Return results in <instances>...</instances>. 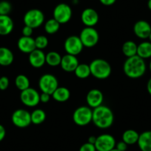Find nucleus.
<instances>
[{
	"mask_svg": "<svg viewBox=\"0 0 151 151\" xmlns=\"http://www.w3.org/2000/svg\"><path fill=\"white\" fill-rule=\"evenodd\" d=\"M146 63L145 59L139 56L127 58L123 65V70L124 74L130 79H139L143 76L146 72Z\"/></svg>",
	"mask_w": 151,
	"mask_h": 151,
	"instance_id": "f257e3e1",
	"label": "nucleus"
},
{
	"mask_svg": "<svg viewBox=\"0 0 151 151\" xmlns=\"http://www.w3.org/2000/svg\"><path fill=\"white\" fill-rule=\"evenodd\" d=\"M92 122L99 128H109L114 122L113 111L109 107L101 104L93 110Z\"/></svg>",
	"mask_w": 151,
	"mask_h": 151,
	"instance_id": "f03ea898",
	"label": "nucleus"
},
{
	"mask_svg": "<svg viewBox=\"0 0 151 151\" xmlns=\"http://www.w3.org/2000/svg\"><path fill=\"white\" fill-rule=\"evenodd\" d=\"M91 75L98 79H106L112 73V68L109 62L103 59H96L89 65Z\"/></svg>",
	"mask_w": 151,
	"mask_h": 151,
	"instance_id": "7ed1b4c3",
	"label": "nucleus"
},
{
	"mask_svg": "<svg viewBox=\"0 0 151 151\" xmlns=\"http://www.w3.org/2000/svg\"><path fill=\"white\" fill-rule=\"evenodd\" d=\"M93 110L88 106L77 107L73 113V120L76 125L84 127L92 122Z\"/></svg>",
	"mask_w": 151,
	"mask_h": 151,
	"instance_id": "20e7f679",
	"label": "nucleus"
},
{
	"mask_svg": "<svg viewBox=\"0 0 151 151\" xmlns=\"http://www.w3.org/2000/svg\"><path fill=\"white\" fill-rule=\"evenodd\" d=\"M79 36L84 47L88 48L93 47L99 41V34L94 27H85L80 32Z\"/></svg>",
	"mask_w": 151,
	"mask_h": 151,
	"instance_id": "39448f33",
	"label": "nucleus"
},
{
	"mask_svg": "<svg viewBox=\"0 0 151 151\" xmlns=\"http://www.w3.org/2000/svg\"><path fill=\"white\" fill-rule=\"evenodd\" d=\"M24 25L33 29L40 27L45 22V15L40 9H30L25 13L23 18Z\"/></svg>",
	"mask_w": 151,
	"mask_h": 151,
	"instance_id": "423d86ee",
	"label": "nucleus"
},
{
	"mask_svg": "<svg viewBox=\"0 0 151 151\" xmlns=\"http://www.w3.org/2000/svg\"><path fill=\"white\" fill-rule=\"evenodd\" d=\"M58 87H59V81L53 74H44L39 80V88L41 90L42 93H45L52 95Z\"/></svg>",
	"mask_w": 151,
	"mask_h": 151,
	"instance_id": "0eeeda50",
	"label": "nucleus"
},
{
	"mask_svg": "<svg viewBox=\"0 0 151 151\" xmlns=\"http://www.w3.org/2000/svg\"><path fill=\"white\" fill-rule=\"evenodd\" d=\"M72 14V9L70 5L66 3L58 4L53 12V19L60 24L68 23L71 19Z\"/></svg>",
	"mask_w": 151,
	"mask_h": 151,
	"instance_id": "6e6552de",
	"label": "nucleus"
},
{
	"mask_svg": "<svg viewBox=\"0 0 151 151\" xmlns=\"http://www.w3.org/2000/svg\"><path fill=\"white\" fill-rule=\"evenodd\" d=\"M64 48L68 54L76 56L82 53L84 46L79 36H70L65 40L64 43Z\"/></svg>",
	"mask_w": 151,
	"mask_h": 151,
	"instance_id": "1a4fd4ad",
	"label": "nucleus"
},
{
	"mask_svg": "<svg viewBox=\"0 0 151 151\" xmlns=\"http://www.w3.org/2000/svg\"><path fill=\"white\" fill-rule=\"evenodd\" d=\"M11 121L16 127L19 128L27 127L31 124L30 113L24 109H17L13 113Z\"/></svg>",
	"mask_w": 151,
	"mask_h": 151,
	"instance_id": "9d476101",
	"label": "nucleus"
},
{
	"mask_svg": "<svg viewBox=\"0 0 151 151\" xmlns=\"http://www.w3.org/2000/svg\"><path fill=\"white\" fill-rule=\"evenodd\" d=\"M20 100L24 105L29 107H36L40 102V94L36 90L28 88L21 91Z\"/></svg>",
	"mask_w": 151,
	"mask_h": 151,
	"instance_id": "9b49d317",
	"label": "nucleus"
},
{
	"mask_svg": "<svg viewBox=\"0 0 151 151\" xmlns=\"http://www.w3.org/2000/svg\"><path fill=\"white\" fill-rule=\"evenodd\" d=\"M115 138L108 133H104L97 136L95 145L96 151H110L116 147Z\"/></svg>",
	"mask_w": 151,
	"mask_h": 151,
	"instance_id": "f8f14e48",
	"label": "nucleus"
},
{
	"mask_svg": "<svg viewBox=\"0 0 151 151\" xmlns=\"http://www.w3.org/2000/svg\"><path fill=\"white\" fill-rule=\"evenodd\" d=\"M81 20L86 27H94L99 20V16L93 8H88L82 11Z\"/></svg>",
	"mask_w": 151,
	"mask_h": 151,
	"instance_id": "ddd939ff",
	"label": "nucleus"
},
{
	"mask_svg": "<svg viewBox=\"0 0 151 151\" xmlns=\"http://www.w3.org/2000/svg\"><path fill=\"white\" fill-rule=\"evenodd\" d=\"M133 32L138 38L146 40L151 33V25L145 20H139L134 24Z\"/></svg>",
	"mask_w": 151,
	"mask_h": 151,
	"instance_id": "4468645a",
	"label": "nucleus"
},
{
	"mask_svg": "<svg viewBox=\"0 0 151 151\" xmlns=\"http://www.w3.org/2000/svg\"><path fill=\"white\" fill-rule=\"evenodd\" d=\"M104 100V95L99 89H92L88 93L86 96V101L88 107L91 108H96L101 105Z\"/></svg>",
	"mask_w": 151,
	"mask_h": 151,
	"instance_id": "2eb2a0df",
	"label": "nucleus"
},
{
	"mask_svg": "<svg viewBox=\"0 0 151 151\" xmlns=\"http://www.w3.org/2000/svg\"><path fill=\"white\" fill-rule=\"evenodd\" d=\"M46 54L42 50L35 49L33 51L29 53L28 61L33 68H40L46 63Z\"/></svg>",
	"mask_w": 151,
	"mask_h": 151,
	"instance_id": "dca6fc26",
	"label": "nucleus"
},
{
	"mask_svg": "<svg viewBox=\"0 0 151 151\" xmlns=\"http://www.w3.org/2000/svg\"><path fill=\"white\" fill-rule=\"evenodd\" d=\"M79 62L76 56H73L70 54H65L62 56L60 66L64 71L68 73L74 72L76 68H77Z\"/></svg>",
	"mask_w": 151,
	"mask_h": 151,
	"instance_id": "f3484780",
	"label": "nucleus"
},
{
	"mask_svg": "<svg viewBox=\"0 0 151 151\" xmlns=\"http://www.w3.org/2000/svg\"><path fill=\"white\" fill-rule=\"evenodd\" d=\"M17 46L20 51L27 54H29L36 49L35 40L32 36H22L20 37L17 42Z\"/></svg>",
	"mask_w": 151,
	"mask_h": 151,
	"instance_id": "a211bd4d",
	"label": "nucleus"
},
{
	"mask_svg": "<svg viewBox=\"0 0 151 151\" xmlns=\"http://www.w3.org/2000/svg\"><path fill=\"white\" fill-rule=\"evenodd\" d=\"M14 24L9 15L0 16V36H8L14 30Z\"/></svg>",
	"mask_w": 151,
	"mask_h": 151,
	"instance_id": "6ab92c4d",
	"label": "nucleus"
},
{
	"mask_svg": "<svg viewBox=\"0 0 151 151\" xmlns=\"http://www.w3.org/2000/svg\"><path fill=\"white\" fill-rule=\"evenodd\" d=\"M137 145L141 151H151V130L139 134Z\"/></svg>",
	"mask_w": 151,
	"mask_h": 151,
	"instance_id": "aec40b11",
	"label": "nucleus"
},
{
	"mask_svg": "<svg viewBox=\"0 0 151 151\" xmlns=\"http://www.w3.org/2000/svg\"><path fill=\"white\" fill-rule=\"evenodd\" d=\"M14 56L9 48L5 47H0V65L7 67L13 63Z\"/></svg>",
	"mask_w": 151,
	"mask_h": 151,
	"instance_id": "412c9836",
	"label": "nucleus"
},
{
	"mask_svg": "<svg viewBox=\"0 0 151 151\" xmlns=\"http://www.w3.org/2000/svg\"><path fill=\"white\" fill-rule=\"evenodd\" d=\"M51 96L58 102H65L70 97V91L65 87H58Z\"/></svg>",
	"mask_w": 151,
	"mask_h": 151,
	"instance_id": "4be33fe9",
	"label": "nucleus"
},
{
	"mask_svg": "<svg viewBox=\"0 0 151 151\" xmlns=\"http://www.w3.org/2000/svg\"><path fill=\"white\" fill-rule=\"evenodd\" d=\"M136 55L143 59L151 58V42L145 41L138 45Z\"/></svg>",
	"mask_w": 151,
	"mask_h": 151,
	"instance_id": "5701e85b",
	"label": "nucleus"
},
{
	"mask_svg": "<svg viewBox=\"0 0 151 151\" xmlns=\"http://www.w3.org/2000/svg\"><path fill=\"white\" fill-rule=\"evenodd\" d=\"M139 133L133 129L126 130L122 134V141L127 145H133L137 144L139 140Z\"/></svg>",
	"mask_w": 151,
	"mask_h": 151,
	"instance_id": "b1692460",
	"label": "nucleus"
},
{
	"mask_svg": "<svg viewBox=\"0 0 151 151\" xmlns=\"http://www.w3.org/2000/svg\"><path fill=\"white\" fill-rule=\"evenodd\" d=\"M137 46L136 42L133 41H131V40L126 41L122 47L123 54L127 58L136 56L137 54Z\"/></svg>",
	"mask_w": 151,
	"mask_h": 151,
	"instance_id": "393cba45",
	"label": "nucleus"
},
{
	"mask_svg": "<svg viewBox=\"0 0 151 151\" xmlns=\"http://www.w3.org/2000/svg\"><path fill=\"white\" fill-rule=\"evenodd\" d=\"M74 73H75L76 76L79 79H87V78L89 77L90 75H91L89 65L85 63L79 64L77 68H76L75 71H74Z\"/></svg>",
	"mask_w": 151,
	"mask_h": 151,
	"instance_id": "a878e982",
	"label": "nucleus"
},
{
	"mask_svg": "<svg viewBox=\"0 0 151 151\" xmlns=\"http://www.w3.org/2000/svg\"><path fill=\"white\" fill-rule=\"evenodd\" d=\"M31 117V123L39 125L41 124L45 121L46 119V113L42 109H36L30 113Z\"/></svg>",
	"mask_w": 151,
	"mask_h": 151,
	"instance_id": "bb28decb",
	"label": "nucleus"
},
{
	"mask_svg": "<svg viewBox=\"0 0 151 151\" xmlns=\"http://www.w3.org/2000/svg\"><path fill=\"white\" fill-rule=\"evenodd\" d=\"M46 64L50 67H56L60 65L62 56L56 51H50L46 54Z\"/></svg>",
	"mask_w": 151,
	"mask_h": 151,
	"instance_id": "cd10ccee",
	"label": "nucleus"
},
{
	"mask_svg": "<svg viewBox=\"0 0 151 151\" xmlns=\"http://www.w3.org/2000/svg\"><path fill=\"white\" fill-rule=\"evenodd\" d=\"M15 85L19 91H24L30 88V80L27 76L24 74H19L16 77Z\"/></svg>",
	"mask_w": 151,
	"mask_h": 151,
	"instance_id": "c85d7f7f",
	"label": "nucleus"
},
{
	"mask_svg": "<svg viewBox=\"0 0 151 151\" xmlns=\"http://www.w3.org/2000/svg\"><path fill=\"white\" fill-rule=\"evenodd\" d=\"M60 27V24L54 19H50L45 24V30L48 34H54L57 33Z\"/></svg>",
	"mask_w": 151,
	"mask_h": 151,
	"instance_id": "c756f323",
	"label": "nucleus"
},
{
	"mask_svg": "<svg viewBox=\"0 0 151 151\" xmlns=\"http://www.w3.org/2000/svg\"><path fill=\"white\" fill-rule=\"evenodd\" d=\"M35 40V45H36V48L39 49V50H42L46 48L48 45V40L44 35H40L38 36Z\"/></svg>",
	"mask_w": 151,
	"mask_h": 151,
	"instance_id": "7c9ffc66",
	"label": "nucleus"
},
{
	"mask_svg": "<svg viewBox=\"0 0 151 151\" xmlns=\"http://www.w3.org/2000/svg\"><path fill=\"white\" fill-rule=\"evenodd\" d=\"M12 10V5L8 1H0V16L9 15Z\"/></svg>",
	"mask_w": 151,
	"mask_h": 151,
	"instance_id": "2f4dec72",
	"label": "nucleus"
},
{
	"mask_svg": "<svg viewBox=\"0 0 151 151\" xmlns=\"http://www.w3.org/2000/svg\"><path fill=\"white\" fill-rule=\"evenodd\" d=\"M9 86V79L7 76H2L0 77V90L5 91L8 89Z\"/></svg>",
	"mask_w": 151,
	"mask_h": 151,
	"instance_id": "473e14b6",
	"label": "nucleus"
},
{
	"mask_svg": "<svg viewBox=\"0 0 151 151\" xmlns=\"http://www.w3.org/2000/svg\"><path fill=\"white\" fill-rule=\"evenodd\" d=\"M79 151H96L95 145L93 144L87 142V143L83 144L79 148Z\"/></svg>",
	"mask_w": 151,
	"mask_h": 151,
	"instance_id": "72a5a7b5",
	"label": "nucleus"
},
{
	"mask_svg": "<svg viewBox=\"0 0 151 151\" xmlns=\"http://www.w3.org/2000/svg\"><path fill=\"white\" fill-rule=\"evenodd\" d=\"M22 36H31L33 33V29L29 26L24 25L22 30Z\"/></svg>",
	"mask_w": 151,
	"mask_h": 151,
	"instance_id": "f704fd0d",
	"label": "nucleus"
},
{
	"mask_svg": "<svg viewBox=\"0 0 151 151\" xmlns=\"http://www.w3.org/2000/svg\"><path fill=\"white\" fill-rule=\"evenodd\" d=\"M127 146L128 145L125 143L124 142H123L122 140L119 142L118 143H116V148L117 150H119V151H126L127 149Z\"/></svg>",
	"mask_w": 151,
	"mask_h": 151,
	"instance_id": "c9c22d12",
	"label": "nucleus"
},
{
	"mask_svg": "<svg viewBox=\"0 0 151 151\" xmlns=\"http://www.w3.org/2000/svg\"><path fill=\"white\" fill-rule=\"evenodd\" d=\"M50 96L51 95L48 93H42L40 94V101L42 103H47L50 99Z\"/></svg>",
	"mask_w": 151,
	"mask_h": 151,
	"instance_id": "e433bc0d",
	"label": "nucleus"
},
{
	"mask_svg": "<svg viewBox=\"0 0 151 151\" xmlns=\"http://www.w3.org/2000/svg\"><path fill=\"white\" fill-rule=\"evenodd\" d=\"M99 2L104 6H111L115 4L116 0H99Z\"/></svg>",
	"mask_w": 151,
	"mask_h": 151,
	"instance_id": "4c0bfd02",
	"label": "nucleus"
},
{
	"mask_svg": "<svg viewBox=\"0 0 151 151\" xmlns=\"http://www.w3.org/2000/svg\"><path fill=\"white\" fill-rule=\"evenodd\" d=\"M5 135H6V130H5V127L2 124H0V142L5 139Z\"/></svg>",
	"mask_w": 151,
	"mask_h": 151,
	"instance_id": "58836bf2",
	"label": "nucleus"
},
{
	"mask_svg": "<svg viewBox=\"0 0 151 151\" xmlns=\"http://www.w3.org/2000/svg\"><path fill=\"white\" fill-rule=\"evenodd\" d=\"M147 90L148 93L151 96V78L148 80L147 84Z\"/></svg>",
	"mask_w": 151,
	"mask_h": 151,
	"instance_id": "ea45409f",
	"label": "nucleus"
},
{
	"mask_svg": "<svg viewBox=\"0 0 151 151\" xmlns=\"http://www.w3.org/2000/svg\"><path fill=\"white\" fill-rule=\"evenodd\" d=\"M96 136H90L89 138H88V142L89 143L91 144H93V145H94L96 142Z\"/></svg>",
	"mask_w": 151,
	"mask_h": 151,
	"instance_id": "a19ab883",
	"label": "nucleus"
},
{
	"mask_svg": "<svg viewBox=\"0 0 151 151\" xmlns=\"http://www.w3.org/2000/svg\"><path fill=\"white\" fill-rule=\"evenodd\" d=\"M147 7H148V8H149V9L151 11V0H148Z\"/></svg>",
	"mask_w": 151,
	"mask_h": 151,
	"instance_id": "79ce46f5",
	"label": "nucleus"
},
{
	"mask_svg": "<svg viewBox=\"0 0 151 151\" xmlns=\"http://www.w3.org/2000/svg\"><path fill=\"white\" fill-rule=\"evenodd\" d=\"M110 151H119V150H117L116 149V148H113V149H112L111 150H110Z\"/></svg>",
	"mask_w": 151,
	"mask_h": 151,
	"instance_id": "37998d69",
	"label": "nucleus"
},
{
	"mask_svg": "<svg viewBox=\"0 0 151 151\" xmlns=\"http://www.w3.org/2000/svg\"><path fill=\"white\" fill-rule=\"evenodd\" d=\"M148 40H149L150 42H151V33H150V34L149 37H148Z\"/></svg>",
	"mask_w": 151,
	"mask_h": 151,
	"instance_id": "c03bdc74",
	"label": "nucleus"
},
{
	"mask_svg": "<svg viewBox=\"0 0 151 151\" xmlns=\"http://www.w3.org/2000/svg\"><path fill=\"white\" fill-rule=\"evenodd\" d=\"M149 68H150V72H151V60H150V64H149Z\"/></svg>",
	"mask_w": 151,
	"mask_h": 151,
	"instance_id": "a18cd8bd",
	"label": "nucleus"
}]
</instances>
